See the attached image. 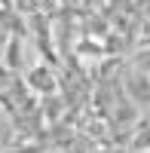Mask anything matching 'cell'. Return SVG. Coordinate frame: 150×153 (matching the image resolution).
<instances>
[{
	"instance_id": "cell-1",
	"label": "cell",
	"mask_w": 150,
	"mask_h": 153,
	"mask_svg": "<svg viewBox=\"0 0 150 153\" xmlns=\"http://www.w3.org/2000/svg\"><path fill=\"white\" fill-rule=\"evenodd\" d=\"M25 86H31V92H37L40 98H46V95H55V86H58V83H55V76H52V71H49V68L37 65V68L28 71Z\"/></svg>"
},
{
	"instance_id": "cell-2",
	"label": "cell",
	"mask_w": 150,
	"mask_h": 153,
	"mask_svg": "<svg viewBox=\"0 0 150 153\" xmlns=\"http://www.w3.org/2000/svg\"><path fill=\"white\" fill-rule=\"evenodd\" d=\"M0 65H3L6 71H12V74L22 68V43H19V37H9L6 40V55H3Z\"/></svg>"
},
{
	"instance_id": "cell-3",
	"label": "cell",
	"mask_w": 150,
	"mask_h": 153,
	"mask_svg": "<svg viewBox=\"0 0 150 153\" xmlns=\"http://www.w3.org/2000/svg\"><path fill=\"white\" fill-rule=\"evenodd\" d=\"M129 92H132L135 98L141 95V101L147 104V101H150V80H147L144 74H132V76H129Z\"/></svg>"
},
{
	"instance_id": "cell-4",
	"label": "cell",
	"mask_w": 150,
	"mask_h": 153,
	"mask_svg": "<svg viewBox=\"0 0 150 153\" xmlns=\"http://www.w3.org/2000/svg\"><path fill=\"white\" fill-rule=\"evenodd\" d=\"M3 153H46L43 141H28V144H16V147H6Z\"/></svg>"
},
{
	"instance_id": "cell-5",
	"label": "cell",
	"mask_w": 150,
	"mask_h": 153,
	"mask_svg": "<svg viewBox=\"0 0 150 153\" xmlns=\"http://www.w3.org/2000/svg\"><path fill=\"white\" fill-rule=\"evenodd\" d=\"M101 153H126V150H117V147H110V150H101Z\"/></svg>"
}]
</instances>
